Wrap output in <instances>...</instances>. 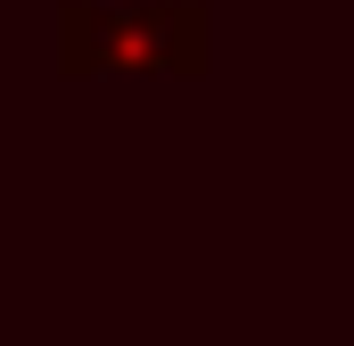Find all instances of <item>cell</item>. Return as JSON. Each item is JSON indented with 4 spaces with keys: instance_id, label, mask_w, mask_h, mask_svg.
<instances>
[{
    "instance_id": "obj_1",
    "label": "cell",
    "mask_w": 354,
    "mask_h": 346,
    "mask_svg": "<svg viewBox=\"0 0 354 346\" xmlns=\"http://www.w3.org/2000/svg\"><path fill=\"white\" fill-rule=\"evenodd\" d=\"M214 66L206 0H66L58 8V75H165L198 83Z\"/></svg>"
}]
</instances>
